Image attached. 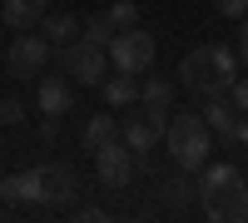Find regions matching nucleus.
Masks as SVG:
<instances>
[{"label": "nucleus", "mask_w": 248, "mask_h": 223, "mask_svg": "<svg viewBox=\"0 0 248 223\" xmlns=\"http://www.w3.org/2000/svg\"><path fill=\"white\" fill-rule=\"evenodd\" d=\"M105 104L109 109H129V104H139V74H119L114 70V79H105Z\"/></svg>", "instance_id": "nucleus-13"}, {"label": "nucleus", "mask_w": 248, "mask_h": 223, "mask_svg": "<svg viewBox=\"0 0 248 223\" xmlns=\"http://www.w3.org/2000/svg\"><path fill=\"white\" fill-rule=\"evenodd\" d=\"M139 104H159V109H174V85L164 74H149L139 85Z\"/></svg>", "instance_id": "nucleus-16"}, {"label": "nucleus", "mask_w": 248, "mask_h": 223, "mask_svg": "<svg viewBox=\"0 0 248 223\" xmlns=\"http://www.w3.org/2000/svg\"><path fill=\"white\" fill-rule=\"evenodd\" d=\"M214 10H218L223 20H243V15H248V0H214Z\"/></svg>", "instance_id": "nucleus-24"}, {"label": "nucleus", "mask_w": 248, "mask_h": 223, "mask_svg": "<svg viewBox=\"0 0 248 223\" xmlns=\"http://www.w3.org/2000/svg\"><path fill=\"white\" fill-rule=\"evenodd\" d=\"M85 149H99V144H109V139H119V119L114 114H94L90 124H85Z\"/></svg>", "instance_id": "nucleus-15"}, {"label": "nucleus", "mask_w": 248, "mask_h": 223, "mask_svg": "<svg viewBox=\"0 0 248 223\" xmlns=\"http://www.w3.org/2000/svg\"><path fill=\"white\" fill-rule=\"evenodd\" d=\"M40 30H45V40L60 50V45H70V40H75L79 20H75V15H45V20H40Z\"/></svg>", "instance_id": "nucleus-17"}, {"label": "nucleus", "mask_w": 248, "mask_h": 223, "mask_svg": "<svg viewBox=\"0 0 248 223\" xmlns=\"http://www.w3.org/2000/svg\"><path fill=\"white\" fill-rule=\"evenodd\" d=\"M238 65H248V15L238 20Z\"/></svg>", "instance_id": "nucleus-26"}, {"label": "nucleus", "mask_w": 248, "mask_h": 223, "mask_svg": "<svg viewBox=\"0 0 248 223\" xmlns=\"http://www.w3.org/2000/svg\"><path fill=\"white\" fill-rule=\"evenodd\" d=\"M0 198L5 204H45V169H25L0 178Z\"/></svg>", "instance_id": "nucleus-9"}, {"label": "nucleus", "mask_w": 248, "mask_h": 223, "mask_svg": "<svg viewBox=\"0 0 248 223\" xmlns=\"http://www.w3.org/2000/svg\"><path fill=\"white\" fill-rule=\"evenodd\" d=\"M20 119H25V104H20V99H0V124H20Z\"/></svg>", "instance_id": "nucleus-23"}, {"label": "nucleus", "mask_w": 248, "mask_h": 223, "mask_svg": "<svg viewBox=\"0 0 248 223\" xmlns=\"http://www.w3.org/2000/svg\"><path fill=\"white\" fill-rule=\"evenodd\" d=\"M109 70H119V74H144L154 65V35L149 30H139V25H129V30H114V40H109Z\"/></svg>", "instance_id": "nucleus-3"}, {"label": "nucleus", "mask_w": 248, "mask_h": 223, "mask_svg": "<svg viewBox=\"0 0 248 223\" xmlns=\"http://www.w3.org/2000/svg\"><path fill=\"white\" fill-rule=\"evenodd\" d=\"M45 15H50V0H0V20L10 30H40Z\"/></svg>", "instance_id": "nucleus-10"}, {"label": "nucleus", "mask_w": 248, "mask_h": 223, "mask_svg": "<svg viewBox=\"0 0 248 223\" xmlns=\"http://www.w3.org/2000/svg\"><path fill=\"white\" fill-rule=\"evenodd\" d=\"M203 119H209V129L223 139V134H229V124L238 119V104H233L229 94H209V99H203Z\"/></svg>", "instance_id": "nucleus-14"}, {"label": "nucleus", "mask_w": 248, "mask_h": 223, "mask_svg": "<svg viewBox=\"0 0 248 223\" xmlns=\"http://www.w3.org/2000/svg\"><path fill=\"white\" fill-rule=\"evenodd\" d=\"M189 193H199L189 178H169V189H164V198H169V204L179 208V204H189Z\"/></svg>", "instance_id": "nucleus-21"}, {"label": "nucleus", "mask_w": 248, "mask_h": 223, "mask_svg": "<svg viewBox=\"0 0 248 223\" xmlns=\"http://www.w3.org/2000/svg\"><path fill=\"white\" fill-rule=\"evenodd\" d=\"M79 30H85V40H94V45H109V40H114V25H109L105 15H94L90 25H79Z\"/></svg>", "instance_id": "nucleus-20"}, {"label": "nucleus", "mask_w": 248, "mask_h": 223, "mask_svg": "<svg viewBox=\"0 0 248 223\" xmlns=\"http://www.w3.org/2000/svg\"><path fill=\"white\" fill-rule=\"evenodd\" d=\"M79 189V178L70 164H45V208H65Z\"/></svg>", "instance_id": "nucleus-12"}, {"label": "nucleus", "mask_w": 248, "mask_h": 223, "mask_svg": "<svg viewBox=\"0 0 248 223\" xmlns=\"http://www.w3.org/2000/svg\"><path fill=\"white\" fill-rule=\"evenodd\" d=\"M105 20L114 30H129V25H139V5H134V0H114V5L105 10Z\"/></svg>", "instance_id": "nucleus-18"}, {"label": "nucleus", "mask_w": 248, "mask_h": 223, "mask_svg": "<svg viewBox=\"0 0 248 223\" xmlns=\"http://www.w3.org/2000/svg\"><path fill=\"white\" fill-rule=\"evenodd\" d=\"M229 99H233L238 109H248V74H238V79H233V89H229Z\"/></svg>", "instance_id": "nucleus-25"}, {"label": "nucleus", "mask_w": 248, "mask_h": 223, "mask_svg": "<svg viewBox=\"0 0 248 223\" xmlns=\"http://www.w3.org/2000/svg\"><path fill=\"white\" fill-rule=\"evenodd\" d=\"M50 40L45 35H35V30H20L15 40H10V55H5V70L15 74V79H40V70L50 65Z\"/></svg>", "instance_id": "nucleus-6"}, {"label": "nucleus", "mask_w": 248, "mask_h": 223, "mask_svg": "<svg viewBox=\"0 0 248 223\" xmlns=\"http://www.w3.org/2000/svg\"><path fill=\"white\" fill-rule=\"evenodd\" d=\"M60 65H65V74L75 79V85H105V70H109V50L94 45V40H70V45H60Z\"/></svg>", "instance_id": "nucleus-2"}, {"label": "nucleus", "mask_w": 248, "mask_h": 223, "mask_svg": "<svg viewBox=\"0 0 248 223\" xmlns=\"http://www.w3.org/2000/svg\"><path fill=\"white\" fill-rule=\"evenodd\" d=\"M35 99H40V109L45 114H65L75 104V94H70V74H40V85H35Z\"/></svg>", "instance_id": "nucleus-11"}, {"label": "nucleus", "mask_w": 248, "mask_h": 223, "mask_svg": "<svg viewBox=\"0 0 248 223\" xmlns=\"http://www.w3.org/2000/svg\"><path fill=\"white\" fill-rule=\"evenodd\" d=\"M233 184H243L238 164H214V159H209V164L199 169V184H194V189H199V204H218Z\"/></svg>", "instance_id": "nucleus-8"}, {"label": "nucleus", "mask_w": 248, "mask_h": 223, "mask_svg": "<svg viewBox=\"0 0 248 223\" xmlns=\"http://www.w3.org/2000/svg\"><path fill=\"white\" fill-rule=\"evenodd\" d=\"M218 204H223V213H229V218H248V184H233Z\"/></svg>", "instance_id": "nucleus-19"}, {"label": "nucleus", "mask_w": 248, "mask_h": 223, "mask_svg": "<svg viewBox=\"0 0 248 223\" xmlns=\"http://www.w3.org/2000/svg\"><path fill=\"white\" fill-rule=\"evenodd\" d=\"M94 174H99V184H109V189H129V178H134V149L124 144V139L99 144L94 149Z\"/></svg>", "instance_id": "nucleus-7"}, {"label": "nucleus", "mask_w": 248, "mask_h": 223, "mask_svg": "<svg viewBox=\"0 0 248 223\" xmlns=\"http://www.w3.org/2000/svg\"><path fill=\"white\" fill-rule=\"evenodd\" d=\"M79 223H105V208H94V204H85V208H79Z\"/></svg>", "instance_id": "nucleus-27"}, {"label": "nucleus", "mask_w": 248, "mask_h": 223, "mask_svg": "<svg viewBox=\"0 0 248 223\" xmlns=\"http://www.w3.org/2000/svg\"><path fill=\"white\" fill-rule=\"evenodd\" d=\"M179 85L184 89H194V94H229L223 89V79H218V55H214V45H194L189 55L179 59Z\"/></svg>", "instance_id": "nucleus-4"}, {"label": "nucleus", "mask_w": 248, "mask_h": 223, "mask_svg": "<svg viewBox=\"0 0 248 223\" xmlns=\"http://www.w3.org/2000/svg\"><path fill=\"white\" fill-rule=\"evenodd\" d=\"M164 129H169V109L144 104V109H129V119L119 124V139H124V144H129L134 154H144V149L164 144Z\"/></svg>", "instance_id": "nucleus-5"}, {"label": "nucleus", "mask_w": 248, "mask_h": 223, "mask_svg": "<svg viewBox=\"0 0 248 223\" xmlns=\"http://www.w3.org/2000/svg\"><path fill=\"white\" fill-rule=\"evenodd\" d=\"M164 144H169V159L184 169V174H199L203 164H209V119H203L199 109H179L169 114V129H164Z\"/></svg>", "instance_id": "nucleus-1"}, {"label": "nucleus", "mask_w": 248, "mask_h": 223, "mask_svg": "<svg viewBox=\"0 0 248 223\" xmlns=\"http://www.w3.org/2000/svg\"><path fill=\"white\" fill-rule=\"evenodd\" d=\"M223 144H248V109H238V119L229 124V134H223Z\"/></svg>", "instance_id": "nucleus-22"}]
</instances>
